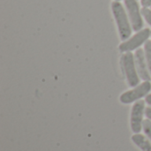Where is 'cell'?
I'll list each match as a JSON object with an SVG mask.
<instances>
[{
	"instance_id": "cell-1",
	"label": "cell",
	"mask_w": 151,
	"mask_h": 151,
	"mask_svg": "<svg viewBox=\"0 0 151 151\" xmlns=\"http://www.w3.org/2000/svg\"><path fill=\"white\" fill-rule=\"evenodd\" d=\"M111 11L116 20L119 37L122 41H127L132 35V25L129 17L119 1H114L111 4Z\"/></svg>"
},
{
	"instance_id": "cell-2",
	"label": "cell",
	"mask_w": 151,
	"mask_h": 151,
	"mask_svg": "<svg viewBox=\"0 0 151 151\" xmlns=\"http://www.w3.org/2000/svg\"><path fill=\"white\" fill-rule=\"evenodd\" d=\"M121 65L123 66L128 85L132 88L138 86L140 82V76L136 69L134 55L131 51L125 52L121 56Z\"/></svg>"
},
{
	"instance_id": "cell-3",
	"label": "cell",
	"mask_w": 151,
	"mask_h": 151,
	"mask_svg": "<svg viewBox=\"0 0 151 151\" xmlns=\"http://www.w3.org/2000/svg\"><path fill=\"white\" fill-rule=\"evenodd\" d=\"M151 91V83L150 81H145L142 84H139L135 88H134L131 90H128L125 93H123L119 100L122 104H129L134 102L139 101L144 96H147Z\"/></svg>"
},
{
	"instance_id": "cell-4",
	"label": "cell",
	"mask_w": 151,
	"mask_h": 151,
	"mask_svg": "<svg viewBox=\"0 0 151 151\" xmlns=\"http://www.w3.org/2000/svg\"><path fill=\"white\" fill-rule=\"evenodd\" d=\"M151 36V30L150 28H143L140 31H138L134 35H133L131 38L127 39V41H124L119 46V49L121 52H129L133 51L134 50H137L140 46H142L143 43H145L149 38Z\"/></svg>"
},
{
	"instance_id": "cell-5",
	"label": "cell",
	"mask_w": 151,
	"mask_h": 151,
	"mask_svg": "<svg viewBox=\"0 0 151 151\" xmlns=\"http://www.w3.org/2000/svg\"><path fill=\"white\" fill-rule=\"evenodd\" d=\"M145 101H137L132 107L130 124L134 134H140L143 129V116L145 115Z\"/></svg>"
},
{
	"instance_id": "cell-6",
	"label": "cell",
	"mask_w": 151,
	"mask_h": 151,
	"mask_svg": "<svg viewBox=\"0 0 151 151\" xmlns=\"http://www.w3.org/2000/svg\"><path fill=\"white\" fill-rule=\"evenodd\" d=\"M125 5L132 25L133 30L138 32L143 27V19L142 11L137 0H125Z\"/></svg>"
},
{
	"instance_id": "cell-7",
	"label": "cell",
	"mask_w": 151,
	"mask_h": 151,
	"mask_svg": "<svg viewBox=\"0 0 151 151\" xmlns=\"http://www.w3.org/2000/svg\"><path fill=\"white\" fill-rule=\"evenodd\" d=\"M134 60H135V65L138 72V74L142 80L145 81H150L151 74L148 67L146 57H145V51L142 49H137L134 53Z\"/></svg>"
},
{
	"instance_id": "cell-8",
	"label": "cell",
	"mask_w": 151,
	"mask_h": 151,
	"mask_svg": "<svg viewBox=\"0 0 151 151\" xmlns=\"http://www.w3.org/2000/svg\"><path fill=\"white\" fill-rule=\"evenodd\" d=\"M133 142L142 151H151V141L141 134H134L132 136Z\"/></svg>"
},
{
	"instance_id": "cell-9",
	"label": "cell",
	"mask_w": 151,
	"mask_h": 151,
	"mask_svg": "<svg viewBox=\"0 0 151 151\" xmlns=\"http://www.w3.org/2000/svg\"><path fill=\"white\" fill-rule=\"evenodd\" d=\"M144 51H145V57L148 64V67L151 74V41L148 40L144 43Z\"/></svg>"
},
{
	"instance_id": "cell-10",
	"label": "cell",
	"mask_w": 151,
	"mask_h": 151,
	"mask_svg": "<svg viewBox=\"0 0 151 151\" xmlns=\"http://www.w3.org/2000/svg\"><path fill=\"white\" fill-rule=\"evenodd\" d=\"M143 132L146 136L151 141V120L147 119L143 121Z\"/></svg>"
},
{
	"instance_id": "cell-11",
	"label": "cell",
	"mask_w": 151,
	"mask_h": 151,
	"mask_svg": "<svg viewBox=\"0 0 151 151\" xmlns=\"http://www.w3.org/2000/svg\"><path fill=\"white\" fill-rule=\"evenodd\" d=\"M142 14L143 18L145 19L146 22L151 26V9H149L147 7H143L142 9Z\"/></svg>"
},
{
	"instance_id": "cell-12",
	"label": "cell",
	"mask_w": 151,
	"mask_h": 151,
	"mask_svg": "<svg viewBox=\"0 0 151 151\" xmlns=\"http://www.w3.org/2000/svg\"><path fill=\"white\" fill-rule=\"evenodd\" d=\"M141 4L142 7L149 8L150 6H151V0H141Z\"/></svg>"
},
{
	"instance_id": "cell-13",
	"label": "cell",
	"mask_w": 151,
	"mask_h": 151,
	"mask_svg": "<svg viewBox=\"0 0 151 151\" xmlns=\"http://www.w3.org/2000/svg\"><path fill=\"white\" fill-rule=\"evenodd\" d=\"M145 116L151 120V107H147L145 109Z\"/></svg>"
},
{
	"instance_id": "cell-14",
	"label": "cell",
	"mask_w": 151,
	"mask_h": 151,
	"mask_svg": "<svg viewBox=\"0 0 151 151\" xmlns=\"http://www.w3.org/2000/svg\"><path fill=\"white\" fill-rule=\"evenodd\" d=\"M145 102H146L150 106H151V94H149V95L146 96V98H145Z\"/></svg>"
},
{
	"instance_id": "cell-15",
	"label": "cell",
	"mask_w": 151,
	"mask_h": 151,
	"mask_svg": "<svg viewBox=\"0 0 151 151\" xmlns=\"http://www.w3.org/2000/svg\"><path fill=\"white\" fill-rule=\"evenodd\" d=\"M115 1H121V0H115Z\"/></svg>"
}]
</instances>
